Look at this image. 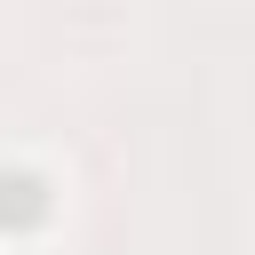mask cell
<instances>
[]
</instances>
